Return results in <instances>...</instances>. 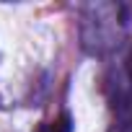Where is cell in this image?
I'll list each match as a JSON object with an SVG mask.
<instances>
[{"label":"cell","mask_w":132,"mask_h":132,"mask_svg":"<svg viewBox=\"0 0 132 132\" xmlns=\"http://www.w3.org/2000/svg\"><path fill=\"white\" fill-rule=\"evenodd\" d=\"M34 132H73V119L68 111H62L60 117H54L52 122H42Z\"/></svg>","instance_id":"cell-1"},{"label":"cell","mask_w":132,"mask_h":132,"mask_svg":"<svg viewBox=\"0 0 132 132\" xmlns=\"http://www.w3.org/2000/svg\"><path fill=\"white\" fill-rule=\"evenodd\" d=\"M124 73H127V78L132 80V44H129V49H127V54H124Z\"/></svg>","instance_id":"cell-2"}]
</instances>
